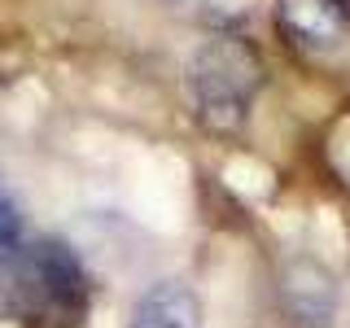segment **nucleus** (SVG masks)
Instances as JSON below:
<instances>
[{
    "mask_svg": "<svg viewBox=\"0 0 350 328\" xmlns=\"http://www.w3.org/2000/svg\"><path fill=\"white\" fill-rule=\"evenodd\" d=\"M92 306L83 258L57 236H31L0 262V315L22 328H79Z\"/></svg>",
    "mask_w": 350,
    "mask_h": 328,
    "instance_id": "1",
    "label": "nucleus"
},
{
    "mask_svg": "<svg viewBox=\"0 0 350 328\" xmlns=\"http://www.w3.org/2000/svg\"><path fill=\"white\" fill-rule=\"evenodd\" d=\"M262 57L241 36H211L184 62V96L193 118L215 136H232L245 127L250 109L262 92Z\"/></svg>",
    "mask_w": 350,
    "mask_h": 328,
    "instance_id": "2",
    "label": "nucleus"
},
{
    "mask_svg": "<svg viewBox=\"0 0 350 328\" xmlns=\"http://www.w3.org/2000/svg\"><path fill=\"white\" fill-rule=\"evenodd\" d=\"M280 315L289 328H328L337 315L333 271L315 258H293L280 271Z\"/></svg>",
    "mask_w": 350,
    "mask_h": 328,
    "instance_id": "3",
    "label": "nucleus"
},
{
    "mask_svg": "<svg viewBox=\"0 0 350 328\" xmlns=\"http://www.w3.org/2000/svg\"><path fill=\"white\" fill-rule=\"evenodd\" d=\"M276 22L293 49L333 53L350 31V9L346 0H276Z\"/></svg>",
    "mask_w": 350,
    "mask_h": 328,
    "instance_id": "4",
    "label": "nucleus"
},
{
    "mask_svg": "<svg viewBox=\"0 0 350 328\" xmlns=\"http://www.w3.org/2000/svg\"><path fill=\"white\" fill-rule=\"evenodd\" d=\"M131 328H202V302L184 280H158L140 293Z\"/></svg>",
    "mask_w": 350,
    "mask_h": 328,
    "instance_id": "5",
    "label": "nucleus"
},
{
    "mask_svg": "<svg viewBox=\"0 0 350 328\" xmlns=\"http://www.w3.org/2000/svg\"><path fill=\"white\" fill-rule=\"evenodd\" d=\"M22 241H27V236H22V210H18L14 197L0 189V262L14 254Z\"/></svg>",
    "mask_w": 350,
    "mask_h": 328,
    "instance_id": "6",
    "label": "nucleus"
}]
</instances>
